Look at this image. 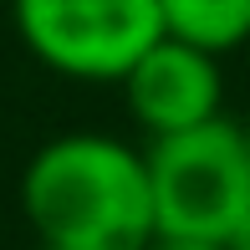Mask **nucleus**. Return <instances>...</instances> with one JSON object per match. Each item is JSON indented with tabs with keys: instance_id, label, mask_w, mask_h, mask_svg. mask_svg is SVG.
Returning a JSON list of instances; mask_svg holds the SVG:
<instances>
[{
	"instance_id": "obj_1",
	"label": "nucleus",
	"mask_w": 250,
	"mask_h": 250,
	"mask_svg": "<svg viewBox=\"0 0 250 250\" xmlns=\"http://www.w3.org/2000/svg\"><path fill=\"white\" fill-rule=\"evenodd\" d=\"M21 214L41 245L143 250L153 240L148 158L112 133H62L31 153Z\"/></svg>"
},
{
	"instance_id": "obj_2",
	"label": "nucleus",
	"mask_w": 250,
	"mask_h": 250,
	"mask_svg": "<svg viewBox=\"0 0 250 250\" xmlns=\"http://www.w3.org/2000/svg\"><path fill=\"white\" fill-rule=\"evenodd\" d=\"M153 194V235L225 245L250 214V158L235 118H214L143 148Z\"/></svg>"
},
{
	"instance_id": "obj_3",
	"label": "nucleus",
	"mask_w": 250,
	"mask_h": 250,
	"mask_svg": "<svg viewBox=\"0 0 250 250\" xmlns=\"http://www.w3.org/2000/svg\"><path fill=\"white\" fill-rule=\"evenodd\" d=\"M10 26L51 77L118 87L164 36L158 0H10Z\"/></svg>"
},
{
	"instance_id": "obj_4",
	"label": "nucleus",
	"mask_w": 250,
	"mask_h": 250,
	"mask_svg": "<svg viewBox=\"0 0 250 250\" xmlns=\"http://www.w3.org/2000/svg\"><path fill=\"white\" fill-rule=\"evenodd\" d=\"M123 102H128L133 123L148 133V143L158 138H179L189 128L225 118V66L220 56L189 46V41L158 36L123 77Z\"/></svg>"
},
{
	"instance_id": "obj_5",
	"label": "nucleus",
	"mask_w": 250,
	"mask_h": 250,
	"mask_svg": "<svg viewBox=\"0 0 250 250\" xmlns=\"http://www.w3.org/2000/svg\"><path fill=\"white\" fill-rule=\"evenodd\" d=\"M164 36L189 41L209 56H230L250 46V0H158Z\"/></svg>"
},
{
	"instance_id": "obj_6",
	"label": "nucleus",
	"mask_w": 250,
	"mask_h": 250,
	"mask_svg": "<svg viewBox=\"0 0 250 250\" xmlns=\"http://www.w3.org/2000/svg\"><path fill=\"white\" fill-rule=\"evenodd\" d=\"M143 250H225V245H209V240H174V235H153Z\"/></svg>"
},
{
	"instance_id": "obj_7",
	"label": "nucleus",
	"mask_w": 250,
	"mask_h": 250,
	"mask_svg": "<svg viewBox=\"0 0 250 250\" xmlns=\"http://www.w3.org/2000/svg\"><path fill=\"white\" fill-rule=\"evenodd\" d=\"M225 250H250V214L240 220V230H235L230 240H225Z\"/></svg>"
},
{
	"instance_id": "obj_8",
	"label": "nucleus",
	"mask_w": 250,
	"mask_h": 250,
	"mask_svg": "<svg viewBox=\"0 0 250 250\" xmlns=\"http://www.w3.org/2000/svg\"><path fill=\"white\" fill-rule=\"evenodd\" d=\"M240 138H245V158H250V118L240 123Z\"/></svg>"
},
{
	"instance_id": "obj_9",
	"label": "nucleus",
	"mask_w": 250,
	"mask_h": 250,
	"mask_svg": "<svg viewBox=\"0 0 250 250\" xmlns=\"http://www.w3.org/2000/svg\"><path fill=\"white\" fill-rule=\"evenodd\" d=\"M36 250H82V245H36Z\"/></svg>"
},
{
	"instance_id": "obj_10",
	"label": "nucleus",
	"mask_w": 250,
	"mask_h": 250,
	"mask_svg": "<svg viewBox=\"0 0 250 250\" xmlns=\"http://www.w3.org/2000/svg\"><path fill=\"white\" fill-rule=\"evenodd\" d=\"M245 51H250V46H245Z\"/></svg>"
}]
</instances>
